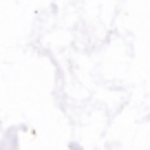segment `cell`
Wrapping results in <instances>:
<instances>
[]
</instances>
